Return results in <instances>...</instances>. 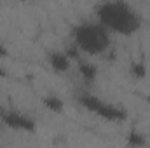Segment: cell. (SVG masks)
I'll use <instances>...</instances> for the list:
<instances>
[{"mask_svg":"<svg viewBox=\"0 0 150 148\" xmlns=\"http://www.w3.org/2000/svg\"><path fill=\"white\" fill-rule=\"evenodd\" d=\"M96 21L122 37H131L143 26L140 12L126 0H101L96 5Z\"/></svg>","mask_w":150,"mask_h":148,"instance_id":"6da1fadb","label":"cell"},{"mask_svg":"<svg viewBox=\"0 0 150 148\" xmlns=\"http://www.w3.org/2000/svg\"><path fill=\"white\" fill-rule=\"evenodd\" d=\"M112 33L98 21H80L72 28V42L87 56L105 54L112 45Z\"/></svg>","mask_w":150,"mask_h":148,"instance_id":"7a4b0ae2","label":"cell"},{"mask_svg":"<svg viewBox=\"0 0 150 148\" xmlns=\"http://www.w3.org/2000/svg\"><path fill=\"white\" fill-rule=\"evenodd\" d=\"M77 103L86 111L96 115L98 118H101L105 122L120 124V122L127 120V110L124 106L110 103L107 99H101L100 96H96L93 92H80L77 96Z\"/></svg>","mask_w":150,"mask_h":148,"instance_id":"3957f363","label":"cell"},{"mask_svg":"<svg viewBox=\"0 0 150 148\" xmlns=\"http://www.w3.org/2000/svg\"><path fill=\"white\" fill-rule=\"evenodd\" d=\"M0 122L12 129V131H18V132H26V134H32L37 131V122L33 117L23 113V111L18 110H5L0 117Z\"/></svg>","mask_w":150,"mask_h":148,"instance_id":"277c9868","label":"cell"},{"mask_svg":"<svg viewBox=\"0 0 150 148\" xmlns=\"http://www.w3.org/2000/svg\"><path fill=\"white\" fill-rule=\"evenodd\" d=\"M72 63L74 61L67 56L65 51L54 49V51H49V54H47V65H49V68L58 75L67 73L72 68Z\"/></svg>","mask_w":150,"mask_h":148,"instance_id":"5b68a950","label":"cell"},{"mask_svg":"<svg viewBox=\"0 0 150 148\" xmlns=\"http://www.w3.org/2000/svg\"><path fill=\"white\" fill-rule=\"evenodd\" d=\"M75 66H77V73H79V77H80L86 84H94V82H96L98 72H100L96 63L80 58V59L75 61Z\"/></svg>","mask_w":150,"mask_h":148,"instance_id":"8992f818","label":"cell"},{"mask_svg":"<svg viewBox=\"0 0 150 148\" xmlns=\"http://www.w3.org/2000/svg\"><path fill=\"white\" fill-rule=\"evenodd\" d=\"M42 105L45 106V110L52 111V113H61V111L65 110L63 99H61L59 96H56V94H47V96H44V98H42Z\"/></svg>","mask_w":150,"mask_h":148,"instance_id":"52a82bcc","label":"cell"},{"mask_svg":"<svg viewBox=\"0 0 150 148\" xmlns=\"http://www.w3.org/2000/svg\"><path fill=\"white\" fill-rule=\"evenodd\" d=\"M129 73L134 80H143L147 77V65L143 61H133L129 65Z\"/></svg>","mask_w":150,"mask_h":148,"instance_id":"ba28073f","label":"cell"},{"mask_svg":"<svg viewBox=\"0 0 150 148\" xmlns=\"http://www.w3.org/2000/svg\"><path fill=\"white\" fill-rule=\"evenodd\" d=\"M126 145H129V147H143V145H147V138L138 131H131L126 136Z\"/></svg>","mask_w":150,"mask_h":148,"instance_id":"9c48e42d","label":"cell"},{"mask_svg":"<svg viewBox=\"0 0 150 148\" xmlns=\"http://www.w3.org/2000/svg\"><path fill=\"white\" fill-rule=\"evenodd\" d=\"M7 56H9V49L0 42V59H2V58H7Z\"/></svg>","mask_w":150,"mask_h":148,"instance_id":"30bf717a","label":"cell"},{"mask_svg":"<svg viewBox=\"0 0 150 148\" xmlns=\"http://www.w3.org/2000/svg\"><path fill=\"white\" fill-rule=\"evenodd\" d=\"M19 2H28V0H19Z\"/></svg>","mask_w":150,"mask_h":148,"instance_id":"8fae6325","label":"cell"}]
</instances>
